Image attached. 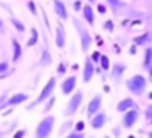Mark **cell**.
<instances>
[{
	"instance_id": "cell-1",
	"label": "cell",
	"mask_w": 152,
	"mask_h": 138,
	"mask_svg": "<svg viewBox=\"0 0 152 138\" xmlns=\"http://www.w3.org/2000/svg\"><path fill=\"white\" fill-rule=\"evenodd\" d=\"M147 85H149V80L143 74H133L131 78L126 80V89L133 96H143L147 92Z\"/></svg>"
},
{
	"instance_id": "cell-2",
	"label": "cell",
	"mask_w": 152,
	"mask_h": 138,
	"mask_svg": "<svg viewBox=\"0 0 152 138\" xmlns=\"http://www.w3.org/2000/svg\"><path fill=\"white\" fill-rule=\"evenodd\" d=\"M55 87H57V78L55 76H51L46 83H44V87L41 89V92L37 94V98L32 101V103L28 104V108L27 110H34L36 106H39V104H44L53 94H55Z\"/></svg>"
},
{
	"instance_id": "cell-3",
	"label": "cell",
	"mask_w": 152,
	"mask_h": 138,
	"mask_svg": "<svg viewBox=\"0 0 152 138\" xmlns=\"http://www.w3.org/2000/svg\"><path fill=\"white\" fill-rule=\"evenodd\" d=\"M55 115H44L36 126V131H34V138H50L53 135V129H55Z\"/></svg>"
},
{
	"instance_id": "cell-4",
	"label": "cell",
	"mask_w": 152,
	"mask_h": 138,
	"mask_svg": "<svg viewBox=\"0 0 152 138\" xmlns=\"http://www.w3.org/2000/svg\"><path fill=\"white\" fill-rule=\"evenodd\" d=\"M73 25H75L76 32L80 35V46H81V51H88L90 50V46H92V43H94V39H92V35L88 32V29L83 25V21L81 20H78V18H73Z\"/></svg>"
},
{
	"instance_id": "cell-5",
	"label": "cell",
	"mask_w": 152,
	"mask_h": 138,
	"mask_svg": "<svg viewBox=\"0 0 152 138\" xmlns=\"http://www.w3.org/2000/svg\"><path fill=\"white\" fill-rule=\"evenodd\" d=\"M83 98H85L83 90H75V92L69 96V101H67L66 108H64V115H66V117H73V115H76L78 110H80L81 104H83Z\"/></svg>"
},
{
	"instance_id": "cell-6",
	"label": "cell",
	"mask_w": 152,
	"mask_h": 138,
	"mask_svg": "<svg viewBox=\"0 0 152 138\" xmlns=\"http://www.w3.org/2000/svg\"><path fill=\"white\" fill-rule=\"evenodd\" d=\"M140 115H142V113H140V108H133V110L122 113L120 126H122L124 129H133V128L136 126V122L140 120Z\"/></svg>"
},
{
	"instance_id": "cell-7",
	"label": "cell",
	"mask_w": 152,
	"mask_h": 138,
	"mask_svg": "<svg viewBox=\"0 0 152 138\" xmlns=\"http://www.w3.org/2000/svg\"><path fill=\"white\" fill-rule=\"evenodd\" d=\"M101 108H103V94H96V96H92V99H90L88 104H87V117L92 119L96 113L101 112Z\"/></svg>"
},
{
	"instance_id": "cell-8",
	"label": "cell",
	"mask_w": 152,
	"mask_h": 138,
	"mask_svg": "<svg viewBox=\"0 0 152 138\" xmlns=\"http://www.w3.org/2000/svg\"><path fill=\"white\" fill-rule=\"evenodd\" d=\"M96 64L90 60V57H87L85 59V62H83V69H81V78H83V83H88L92 78H94V74H96Z\"/></svg>"
},
{
	"instance_id": "cell-9",
	"label": "cell",
	"mask_w": 152,
	"mask_h": 138,
	"mask_svg": "<svg viewBox=\"0 0 152 138\" xmlns=\"http://www.w3.org/2000/svg\"><path fill=\"white\" fill-rule=\"evenodd\" d=\"M66 43H67L66 29H64V25L58 21V23H57V27H55V46L62 50V48H66Z\"/></svg>"
},
{
	"instance_id": "cell-10",
	"label": "cell",
	"mask_w": 152,
	"mask_h": 138,
	"mask_svg": "<svg viewBox=\"0 0 152 138\" xmlns=\"http://www.w3.org/2000/svg\"><path fill=\"white\" fill-rule=\"evenodd\" d=\"M76 76L75 74H71V76H66V80L60 83V90H62V94L64 96H71L73 92L76 90Z\"/></svg>"
},
{
	"instance_id": "cell-11",
	"label": "cell",
	"mask_w": 152,
	"mask_h": 138,
	"mask_svg": "<svg viewBox=\"0 0 152 138\" xmlns=\"http://www.w3.org/2000/svg\"><path fill=\"white\" fill-rule=\"evenodd\" d=\"M133 108H138V104H136V101H134L131 96L122 98V99L117 103V112H118V113H126V112H129V110H133Z\"/></svg>"
},
{
	"instance_id": "cell-12",
	"label": "cell",
	"mask_w": 152,
	"mask_h": 138,
	"mask_svg": "<svg viewBox=\"0 0 152 138\" xmlns=\"http://www.w3.org/2000/svg\"><path fill=\"white\" fill-rule=\"evenodd\" d=\"M81 16H83V21H85L88 27H92V25L96 23V11H94V7H92L90 4H83Z\"/></svg>"
},
{
	"instance_id": "cell-13",
	"label": "cell",
	"mask_w": 152,
	"mask_h": 138,
	"mask_svg": "<svg viewBox=\"0 0 152 138\" xmlns=\"http://www.w3.org/2000/svg\"><path fill=\"white\" fill-rule=\"evenodd\" d=\"M106 122H108V115H106V113H104V112L101 110L99 113H96V115H94V117L90 119V128L97 131V129L104 128V124H106Z\"/></svg>"
},
{
	"instance_id": "cell-14",
	"label": "cell",
	"mask_w": 152,
	"mask_h": 138,
	"mask_svg": "<svg viewBox=\"0 0 152 138\" xmlns=\"http://www.w3.org/2000/svg\"><path fill=\"white\" fill-rule=\"evenodd\" d=\"M53 11L55 14L58 16V20H69V11H67V5L62 2V0H53Z\"/></svg>"
},
{
	"instance_id": "cell-15",
	"label": "cell",
	"mask_w": 152,
	"mask_h": 138,
	"mask_svg": "<svg viewBox=\"0 0 152 138\" xmlns=\"http://www.w3.org/2000/svg\"><path fill=\"white\" fill-rule=\"evenodd\" d=\"M126 69H127V66H126L124 62L112 64V69H110V73H112V80H113V81H120L122 76H124V73H126Z\"/></svg>"
},
{
	"instance_id": "cell-16",
	"label": "cell",
	"mask_w": 152,
	"mask_h": 138,
	"mask_svg": "<svg viewBox=\"0 0 152 138\" xmlns=\"http://www.w3.org/2000/svg\"><path fill=\"white\" fill-rule=\"evenodd\" d=\"M27 101H28V94H25V92H16V94L9 96L7 106H20V104L27 103Z\"/></svg>"
},
{
	"instance_id": "cell-17",
	"label": "cell",
	"mask_w": 152,
	"mask_h": 138,
	"mask_svg": "<svg viewBox=\"0 0 152 138\" xmlns=\"http://www.w3.org/2000/svg\"><path fill=\"white\" fill-rule=\"evenodd\" d=\"M151 41H152L151 32H143V34L133 37V44H134V46H145V48H147V46L151 44Z\"/></svg>"
},
{
	"instance_id": "cell-18",
	"label": "cell",
	"mask_w": 152,
	"mask_h": 138,
	"mask_svg": "<svg viewBox=\"0 0 152 138\" xmlns=\"http://www.w3.org/2000/svg\"><path fill=\"white\" fill-rule=\"evenodd\" d=\"M11 44H12V62H18L23 55V46L20 44L18 37H12L11 39Z\"/></svg>"
},
{
	"instance_id": "cell-19",
	"label": "cell",
	"mask_w": 152,
	"mask_h": 138,
	"mask_svg": "<svg viewBox=\"0 0 152 138\" xmlns=\"http://www.w3.org/2000/svg\"><path fill=\"white\" fill-rule=\"evenodd\" d=\"M51 64H53L51 53L48 51V48H44V50H42V53H41V59H39V66H41V68H50Z\"/></svg>"
},
{
	"instance_id": "cell-20",
	"label": "cell",
	"mask_w": 152,
	"mask_h": 138,
	"mask_svg": "<svg viewBox=\"0 0 152 138\" xmlns=\"http://www.w3.org/2000/svg\"><path fill=\"white\" fill-rule=\"evenodd\" d=\"M152 68V46H147L143 51V69L149 71Z\"/></svg>"
},
{
	"instance_id": "cell-21",
	"label": "cell",
	"mask_w": 152,
	"mask_h": 138,
	"mask_svg": "<svg viewBox=\"0 0 152 138\" xmlns=\"http://www.w3.org/2000/svg\"><path fill=\"white\" fill-rule=\"evenodd\" d=\"M39 43V30L37 29H30V37L27 41V48H32Z\"/></svg>"
},
{
	"instance_id": "cell-22",
	"label": "cell",
	"mask_w": 152,
	"mask_h": 138,
	"mask_svg": "<svg viewBox=\"0 0 152 138\" xmlns=\"http://www.w3.org/2000/svg\"><path fill=\"white\" fill-rule=\"evenodd\" d=\"M73 129H75V122H73V120H67V122H64V124H62V128H60V131H58V133H60L62 137H66V135H67V133H71Z\"/></svg>"
},
{
	"instance_id": "cell-23",
	"label": "cell",
	"mask_w": 152,
	"mask_h": 138,
	"mask_svg": "<svg viewBox=\"0 0 152 138\" xmlns=\"http://www.w3.org/2000/svg\"><path fill=\"white\" fill-rule=\"evenodd\" d=\"M11 23H12V27L18 30V32H25L27 30V27H25V23L21 21V20H18V18H14V16H11Z\"/></svg>"
},
{
	"instance_id": "cell-24",
	"label": "cell",
	"mask_w": 152,
	"mask_h": 138,
	"mask_svg": "<svg viewBox=\"0 0 152 138\" xmlns=\"http://www.w3.org/2000/svg\"><path fill=\"white\" fill-rule=\"evenodd\" d=\"M55 103H57V98L51 96V98L44 103V106H42V113H44V115H50V112H51V108H53V104Z\"/></svg>"
},
{
	"instance_id": "cell-25",
	"label": "cell",
	"mask_w": 152,
	"mask_h": 138,
	"mask_svg": "<svg viewBox=\"0 0 152 138\" xmlns=\"http://www.w3.org/2000/svg\"><path fill=\"white\" fill-rule=\"evenodd\" d=\"M99 68L103 69V71H110V69H112V62H110V57H108V55H103V57H101Z\"/></svg>"
},
{
	"instance_id": "cell-26",
	"label": "cell",
	"mask_w": 152,
	"mask_h": 138,
	"mask_svg": "<svg viewBox=\"0 0 152 138\" xmlns=\"http://www.w3.org/2000/svg\"><path fill=\"white\" fill-rule=\"evenodd\" d=\"M101 57H103V53H101V51H92V55H90V60H92L96 66H99V60H101Z\"/></svg>"
},
{
	"instance_id": "cell-27",
	"label": "cell",
	"mask_w": 152,
	"mask_h": 138,
	"mask_svg": "<svg viewBox=\"0 0 152 138\" xmlns=\"http://www.w3.org/2000/svg\"><path fill=\"white\" fill-rule=\"evenodd\" d=\"M27 137V128H20L12 133V138H25Z\"/></svg>"
},
{
	"instance_id": "cell-28",
	"label": "cell",
	"mask_w": 152,
	"mask_h": 138,
	"mask_svg": "<svg viewBox=\"0 0 152 138\" xmlns=\"http://www.w3.org/2000/svg\"><path fill=\"white\" fill-rule=\"evenodd\" d=\"M103 29H104L106 32H113V29H115V23L112 21V20H106V21L103 23Z\"/></svg>"
},
{
	"instance_id": "cell-29",
	"label": "cell",
	"mask_w": 152,
	"mask_h": 138,
	"mask_svg": "<svg viewBox=\"0 0 152 138\" xmlns=\"http://www.w3.org/2000/svg\"><path fill=\"white\" fill-rule=\"evenodd\" d=\"M27 7H28V11H30V14H34V16H37V5L32 2V0H28L27 2Z\"/></svg>"
},
{
	"instance_id": "cell-30",
	"label": "cell",
	"mask_w": 152,
	"mask_h": 138,
	"mask_svg": "<svg viewBox=\"0 0 152 138\" xmlns=\"http://www.w3.org/2000/svg\"><path fill=\"white\" fill-rule=\"evenodd\" d=\"M73 131H78V133H85V122L83 120H78L75 124V129Z\"/></svg>"
},
{
	"instance_id": "cell-31",
	"label": "cell",
	"mask_w": 152,
	"mask_h": 138,
	"mask_svg": "<svg viewBox=\"0 0 152 138\" xmlns=\"http://www.w3.org/2000/svg\"><path fill=\"white\" fill-rule=\"evenodd\" d=\"M64 138H87L85 133H78V131H71V133H67Z\"/></svg>"
},
{
	"instance_id": "cell-32",
	"label": "cell",
	"mask_w": 152,
	"mask_h": 138,
	"mask_svg": "<svg viewBox=\"0 0 152 138\" xmlns=\"http://www.w3.org/2000/svg\"><path fill=\"white\" fill-rule=\"evenodd\" d=\"M106 4H108L112 9H115V11H117V9L122 5V0H106Z\"/></svg>"
},
{
	"instance_id": "cell-33",
	"label": "cell",
	"mask_w": 152,
	"mask_h": 138,
	"mask_svg": "<svg viewBox=\"0 0 152 138\" xmlns=\"http://www.w3.org/2000/svg\"><path fill=\"white\" fill-rule=\"evenodd\" d=\"M66 71H67V64L60 62V64H58V69H57V74H58V76H62V74H66Z\"/></svg>"
},
{
	"instance_id": "cell-34",
	"label": "cell",
	"mask_w": 152,
	"mask_h": 138,
	"mask_svg": "<svg viewBox=\"0 0 152 138\" xmlns=\"http://www.w3.org/2000/svg\"><path fill=\"white\" fill-rule=\"evenodd\" d=\"M7 71H11V69H9V64H7L5 60H0V74H4V73H7Z\"/></svg>"
},
{
	"instance_id": "cell-35",
	"label": "cell",
	"mask_w": 152,
	"mask_h": 138,
	"mask_svg": "<svg viewBox=\"0 0 152 138\" xmlns=\"http://www.w3.org/2000/svg\"><path fill=\"white\" fill-rule=\"evenodd\" d=\"M143 115H145V119H147V120H152V103L145 108V113H143Z\"/></svg>"
},
{
	"instance_id": "cell-36",
	"label": "cell",
	"mask_w": 152,
	"mask_h": 138,
	"mask_svg": "<svg viewBox=\"0 0 152 138\" xmlns=\"http://www.w3.org/2000/svg\"><path fill=\"white\" fill-rule=\"evenodd\" d=\"M122 129H124L122 126H115L113 129H112V133H113V137H115V138H118L120 135H122Z\"/></svg>"
},
{
	"instance_id": "cell-37",
	"label": "cell",
	"mask_w": 152,
	"mask_h": 138,
	"mask_svg": "<svg viewBox=\"0 0 152 138\" xmlns=\"http://www.w3.org/2000/svg\"><path fill=\"white\" fill-rule=\"evenodd\" d=\"M81 9H83V2L81 0H75V11H80L81 12Z\"/></svg>"
},
{
	"instance_id": "cell-38",
	"label": "cell",
	"mask_w": 152,
	"mask_h": 138,
	"mask_svg": "<svg viewBox=\"0 0 152 138\" xmlns=\"http://www.w3.org/2000/svg\"><path fill=\"white\" fill-rule=\"evenodd\" d=\"M97 11H99L101 14H104V12H106L108 9H106V5H103V4H97Z\"/></svg>"
},
{
	"instance_id": "cell-39",
	"label": "cell",
	"mask_w": 152,
	"mask_h": 138,
	"mask_svg": "<svg viewBox=\"0 0 152 138\" xmlns=\"http://www.w3.org/2000/svg\"><path fill=\"white\" fill-rule=\"evenodd\" d=\"M5 135H7V131H5V129H4V128L0 126V138H4Z\"/></svg>"
},
{
	"instance_id": "cell-40",
	"label": "cell",
	"mask_w": 152,
	"mask_h": 138,
	"mask_svg": "<svg viewBox=\"0 0 152 138\" xmlns=\"http://www.w3.org/2000/svg\"><path fill=\"white\" fill-rule=\"evenodd\" d=\"M136 48H138V46H134V44H133V46H131V50H129V53H131V55H134V53H136Z\"/></svg>"
},
{
	"instance_id": "cell-41",
	"label": "cell",
	"mask_w": 152,
	"mask_h": 138,
	"mask_svg": "<svg viewBox=\"0 0 152 138\" xmlns=\"http://www.w3.org/2000/svg\"><path fill=\"white\" fill-rule=\"evenodd\" d=\"M147 74H149V76H147V80H149V81H152V68L147 71Z\"/></svg>"
},
{
	"instance_id": "cell-42",
	"label": "cell",
	"mask_w": 152,
	"mask_h": 138,
	"mask_svg": "<svg viewBox=\"0 0 152 138\" xmlns=\"http://www.w3.org/2000/svg\"><path fill=\"white\" fill-rule=\"evenodd\" d=\"M87 4H90V5H92V4H97V0H87Z\"/></svg>"
},
{
	"instance_id": "cell-43",
	"label": "cell",
	"mask_w": 152,
	"mask_h": 138,
	"mask_svg": "<svg viewBox=\"0 0 152 138\" xmlns=\"http://www.w3.org/2000/svg\"><path fill=\"white\" fill-rule=\"evenodd\" d=\"M0 30L4 32V21H2V18H0Z\"/></svg>"
},
{
	"instance_id": "cell-44",
	"label": "cell",
	"mask_w": 152,
	"mask_h": 138,
	"mask_svg": "<svg viewBox=\"0 0 152 138\" xmlns=\"http://www.w3.org/2000/svg\"><path fill=\"white\" fill-rule=\"evenodd\" d=\"M149 99H152V92H149Z\"/></svg>"
},
{
	"instance_id": "cell-45",
	"label": "cell",
	"mask_w": 152,
	"mask_h": 138,
	"mask_svg": "<svg viewBox=\"0 0 152 138\" xmlns=\"http://www.w3.org/2000/svg\"><path fill=\"white\" fill-rule=\"evenodd\" d=\"M127 138H136V137H134V135H129V137H127Z\"/></svg>"
},
{
	"instance_id": "cell-46",
	"label": "cell",
	"mask_w": 152,
	"mask_h": 138,
	"mask_svg": "<svg viewBox=\"0 0 152 138\" xmlns=\"http://www.w3.org/2000/svg\"><path fill=\"white\" fill-rule=\"evenodd\" d=\"M149 138H152V133H151V135H149Z\"/></svg>"
},
{
	"instance_id": "cell-47",
	"label": "cell",
	"mask_w": 152,
	"mask_h": 138,
	"mask_svg": "<svg viewBox=\"0 0 152 138\" xmlns=\"http://www.w3.org/2000/svg\"><path fill=\"white\" fill-rule=\"evenodd\" d=\"M103 138H112V137H103Z\"/></svg>"
},
{
	"instance_id": "cell-48",
	"label": "cell",
	"mask_w": 152,
	"mask_h": 138,
	"mask_svg": "<svg viewBox=\"0 0 152 138\" xmlns=\"http://www.w3.org/2000/svg\"><path fill=\"white\" fill-rule=\"evenodd\" d=\"M87 138H92V137H87Z\"/></svg>"
},
{
	"instance_id": "cell-49",
	"label": "cell",
	"mask_w": 152,
	"mask_h": 138,
	"mask_svg": "<svg viewBox=\"0 0 152 138\" xmlns=\"http://www.w3.org/2000/svg\"><path fill=\"white\" fill-rule=\"evenodd\" d=\"M0 32H2V30H0Z\"/></svg>"
}]
</instances>
